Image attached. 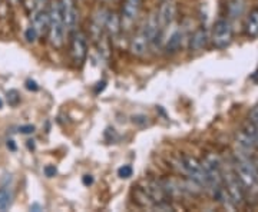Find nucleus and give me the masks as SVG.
Wrapping results in <instances>:
<instances>
[{"instance_id":"f257e3e1","label":"nucleus","mask_w":258,"mask_h":212,"mask_svg":"<svg viewBox=\"0 0 258 212\" xmlns=\"http://www.w3.org/2000/svg\"><path fill=\"white\" fill-rule=\"evenodd\" d=\"M47 15H49V39L50 43L57 49L64 45V39H66V28H64L63 15H62V8H60V2L53 0L50 2L49 8H47Z\"/></svg>"},{"instance_id":"f03ea898","label":"nucleus","mask_w":258,"mask_h":212,"mask_svg":"<svg viewBox=\"0 0 258 212\" xmlns=\"http://www.w3.org/2000/svg\"><path fill=\"white\" fill-rule=\"evenodd\" d=\"M222 184H224V188L235 208H241L247 203L245 189L240 182L238 176L235 175L234 169L227 171L225 168H222Z\"/></svg>"},{"instance_id":"7ed1b4c3","label":"nucleus","mask_w":258,"mask_h":212,"mask_svg":"<svg viewBox=\"0 0 258 212\" xmlns=\"http://www.w3.org/2000/svg\"><path fill=\"white\" fill-rule=\"evenodd\" d=\"M178 165H179V169L191 181L200 185L201 188L208 189V178L205 175V171H204L201 161H198L197 158L191 157V155L182 154L181 157L178 158Z\"/></svg>"},{"instance_id":"20e7f679","label":"nucleus","mask_w":258,"mask_h":212,"mask_svg":"<svg viewBox=\"0 0 258 212\" xmlns=\"http://www.w3.org/2000/svg\"><path fill=\"white\" fill-rule=\"evenodd\" d=\"M71 40H69V52H71V57L72 62L78 67L85 63L86 57H88V40H86V35L83 33L82 30L76 28L74 32L69 33Z\"/></svg>"},{"instance_id":"39448f33","label":"nucleus","mask_w":258,"mask_h":212,"mask_svg":"<svg viewBox=\"0 0 258 212\" xmlns=\"http://www.w3.org/2000/svg\"><path fill=\"white\" fill-rule=\"evenodd\" d=\"M232 25L228 19H220L215 22L212 30V45L215 49H225L232 42Z\"/></svg>"},{"instance_id":"423d86ee","label":"nucleus","mask_w":258,"mask_h":212,"mask_svg":"<svg viewBox=\"0 0 258 212\" xmlns=\"http://www.w3.org/2000/svg\"><path fill=\"white\" fill-rule=\"evenodd\" d=\"M144 0H123L122 9H120V20H122V29H129L134 22L139 16V12L142 8Z\"/></svg>"},{"instance_id":"0eeeda50","label":"nucleus","mask_w":258,"mask_h":212,"mask_svg":"<svg viewBox=\"0 0 258 212\" xmlns=\"http://www.w3.org/2000/svg\"><path fill=\"white\" fill-rule=\"evenodd\" d=\"M60 8H62V15H63L64 28L68 35L74 32L78 28V19H79V12L76 8V0H59Z\"/></svg>"},{"instance_id":"6e6552de","label":"nucleus","mask_w":258,"mask_h":212,"mask_svg":"<svg viewBox=\"0 0 258 212\" xmlns=\"http://www.w3.org/2000/svg\"><path fill=\"white\" fill-rule=\"evenodd\" d=\"M108 10L105 8L98 9L93 13L92 20H91V37H92L95 42H99L101 37L103 36V32H105V23H106V18H108Z\"/></svg>"},{"instance_id":"1a4fd4ad","label":"nucleus","mask_w":258,"mask_h":212,"mask_svg":"<svg viewBox=\"0 0 258 212\" xmlns=\"http://www.w3.org/2000/svg\"><path fill=\"white\" fill-rule=\"evenodd\" d=\"M158 20H159V25L161 28L165 29L168 28L176 16V5L175 2L172 0H164L159 6V9L157 10Z\"/></svg>"},{"instance_id":"9d476101","label":"nucleus","mask_w":258,"mask_h":212,"mask_svg":"<svg viewBox=\"0 0 258 212\" xmlns=\"http://www.w3.org/2000/svg\"><path fill=\"white\" fill-rule=\"evenodd\" d=\"M149 46H151L149 45V40L144 35V32L139 30L138 33L132 37L131 42H129V52L132 53V56H135V57H144V56L147 55Z\"/></svg>"},{"instance_id":"9b49d317","label":"nucleus","mask_w":258,"mask_h":212,"mask_svg":"<svg viewBox=\"0 0 258 212\" xmlns=\"http://www.w3.org/2000/svg\"><path fill=\"white\" fill-rule=\"evenodd\" d=\"M122 30V20H120V13L118 12H109L108 18H106V23H105V32L106 35L112 39L118 36Z\"/></svg>"},{"instance_id":"f8f14e48","label":"nucleus","mask_w":258,"mask_h":212,"mask_svg":"<svg viewBox=\"0 0 258 212\" xmlns=\"http://www.w3.org/2000/svg\"><path fill=\"white\" fill-rule=\"evenodd\" d=\"M182 40H184V33L181 29H174L172 33L168 36V39L165 40V52L166 55H174L176 53L179 49H181V45H182Z\"/></svg>"},{"instance_id":"ddd939ff","label":"nucleus","mask_w":258,"mask_h":212,"mask_svg":"<svg viewBox=\"0 0 258 212\" xmlns=\"http://www.w3.org/2000/svg\"><path fill=\"white\" fill-rule=\"evenodd\" d=\"M32 26L37 29V32L42 35L47 32L49 29V15H47V9H36L32 12Z\"/></svg>"},{"instance_id":"4468645a","label":"nucleus","mask_w":258,"mask_h":212,"mask_svg":"<svg viewBox=\"0 0 258 212\" xmlns=\"http://www.w3.org/2000/svg\"><path fill=\"white\" fill-rule=\"evenodd\" d=\"M208 43V33L205 28H198L191 36V40H189V49L192 52H201L204 47L207 46Z\"/></svg>"},{"instance_id":"2eb2a0df","label":"nucleus","mask_w":258,"mask_h":212,"mask_svg":"<svg viewBox=\"0 0 258 212\" xmlns=\"http://www.w3.org/2000/svg\"><path fill=\"white\" fill-rule=\"evenodd\" d=\"M132 195H134V202L139 205V206H144V208H152L154 205V201L151 198V195L148 194V191L145 189V186H141V185H137L134 186V191H132Z\"/></svg>"},{"instance_id":"dca6fc26","label":"nucleus","mask_w":258,"mask_h":212,"mask_svg":"<svg viewBox=\"0 0 258 212\" xmlns=\"http://www.w3.org/2000/svg\"><path fill=\"white\" fill-rule=\"evenodd\" d=\"M235 140H237V144H238V147L241 148V151H244V152H247V154H252L257 147H255V144H254V140L249 138V135L245 132V130H238L237 133H235Z\"/></svg>"},{"instance_id":"f3484780","label":"nucleus","mask_w":258,"mask_h":212,"mask_svg":"<svg viewBox=\"0 0 258 212\" xmlns=\"http://www.w3.org/2000/svg\"><path fill=\"white\" fill-rule=\"evenodd\" d=\"M245 35L248 37L258 36V9L249 12L247 22H245Z\"/></svg>"},{"instance_id":"a211bd4d","label":"nucleus","mask_w":258,"mask_h":212,"mask_svg":"<svg viewBox=\"0 0 258 212\" xmlns=\"http://www.w3.org/2000/svg\"><path fill=\"white\" fill-rule=\"evenodd\" d=\"M242 9H244L242 0H230V2H228L227 10H228V16H230L231 19L238 18L241 13H242Z\"/></svg>"},{"instance_id":"6ab92c4d","label":"nucleus","mask_w":258,"mask_h":212,"mask_svg":"<svg viewBox=\"0 0 258 212\" xmlns=\"http://www.w3.org/2000/svg\"><path fill=\"white\" fill-rule=\"evenodd\" d=\"M10 202H12V194H10L8 189L2 188V189H0V211L8 209Z\"/></svg>"},{"instance_id":"aec40b11","label":"nucleus","mask_w":258,"mask_h":212,"mask_svg":"<svg viewBox=\"0 0 258 212\" xmlns=\"http://www.w3.org/2000/svg\"><path fill=\"white\" fill-rule=\"evenodd\" d=\"M39 36H40V33H39L37 29L33 28L32 25L25 30V39L28 40L29 43H35L37 39H39Z\"/></svg>"},{"instance_id":"412c9836","label":"nucleus","mask_w":258,"mask_h":212,"mask_svg":"<svg viewBox=\"0 0 258 212\" xmlns=\"http://www.w3.org/2000/svg\"><path fill=\"white\" fill-rule=\"evenodd\" d=\"M6 99H8V103H9L10 106H18L19 103H20V95H19L18 91L12 89V91L6 93Z\"/></svg>"},{"instance_id":"4be33fe9","label":"nucleus","mask_w":258,"mask_h":212,"mask_svg":"<svg viewBox=\"0 0 258 212\" xmlns=\"http://www.w3.org/2000/svg\"><path fill=\"white\" fill-rule=\"evenodd\" d=\"M132 174H134V169H132V166L131 165H123L118 169V175H119V178H122V179L131 178Z\"/></svg>"},{"instance_id":"5701e85b","label":"nucleus","mask_w":258,"mask_h":212,"mask_svg":"<svg viewBox=\"0 0 258 212\" xmlns=\"http://www.w3.org/2000/svg\"><path fill=\"white\" fill-rule=\"evenodd\" d=\"M248 122H251L252 125H257L258 126V106L252 108L248 112Z\"/></svg>"},{"instance_id":"b1692460","label":"nucleus","mask_w":258,"mask_h":212,"mask_svg":"<svg viewBox=\"0 0 258 212\" xmlns=\"http://www.w3.org/2000/svg\"><path fill=\"white\" fill-rule=\"evenodd\" d=\"M43 172H45V175L47 178H53V176L57 174V169H56L55 165H46L45 166V169H43Z\"/></svg>"},{"instance_id":"393cba45","label":"nucleus","mask_w":258,"mask_h":212,"mask_svg":"<svg viewBox=\"0 0 258 212\" xmlns=\"http://www.w3.org/2000/svg\"><path fill=\"white\" fill-rule=\"evenodd\" d=\"M19 130L22 132V133H33L35 132V126L33 125H22Z\"/></svg>"},{"instance_id":"a878e982","label":"nucleus","mask_w":258,"mask_h":212,"mask_svg":"<svg viewBox=\"0 0 258 212\" xmlns=\"http://www.w3.org/2000/svg\"><path fill=\"white\" fill-rule=\"evenodd\" d=\"M26 88H28L29 91H33V92H36L37 89H39V86H37V83L35 81H28L26 82Z\"/></svg>"},{"instance_id":"bb28decb","label":"nucleus","mask_w":258,"mask_h":212,"mask_svg":"<svg viewBox=\"0 0 258 212\" xmlns=\"http://www.w3.org/2000/svg\"><path fill=\"white\" fill-rule=\"evenodd\" d=\"M147 116H142V115L141 116H134V123H139V125L142 123L144 125V123H147Z\"/></svg>"},{"instance_id":"cd10ccee","label":"nucleus","mask_w":258,"mask_h":212,"mask_svg":"<svg viewBox=\"0 0 258 212\" xmlns=\"http://www.w3.org/2000/svg\"><path fill=\"white\" fill-rule=\"evenodd\" d=\"M37 9H45V5L49 3V0H35Z\"/></svg>"},{"instance_id":"c85d7f7f","label":"nucleus","mask_w":258,"mask_h":212,"mask_svg":"<svg viewBox=\"0 0 258 212\" xmlns=\"http://www.w3.org/2000/svg\"><path fill=\"white\" fill-rule=\"evenodd\" d=\"M83 184L86 185V186H89V185H92L93 184V178L91 175H85L83 176Z\"/></svg>"},{"instance_id":"c756f323","label":"nucleus","mask_w":258,"mask_h":212,"mask_svg":"<svg viewBox=\"0 0 258 212\" xmlns=\"http://www.w3.org/2000/svg\"><path fill=\"white\" fill-rule=\"evenodd\" d=\"M8 148H9L10 151H16V145H15L13 140H8Z\"/></svg>"},{"instance_id":"7c9ffc66","label":"nucleus","mask_w":258,"mask_h":212,"mask_svg":"<svg viewBox=\"0 0 258 212\" xmlns=\"http://www.w3.org/2000/svg\"><path fill=\"white\" fill-rule=\"evenodd\" d=\"M3 106V102H2V99H0V108Z\"/></svg>"}]
</instances>
